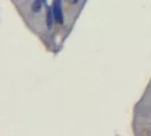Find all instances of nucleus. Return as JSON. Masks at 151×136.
Returning a JSON list of instances; mask_svg holds the SVG:
<instances>
[{"instance_id": "obj_1", "label": "nucleus", "mask_w": 151, "mask_h": 136, "mask_svg": "<svg viewBox=\"0 0 151 136\" xmlns=\"http://www.w3.org/2000/svg\"><path fill=\"white\" fill-rule=\"evenodd\" d=\"M53 16H55V21L59 24H63L64 22V16H63V10L60 6V0H56L53 4Z\"/></svg>"}, {"instance_id": "obj_2", "label": "nucleus", "mask_w": 151, "mask_h": 136, "mask_svg": "<svg viewBox=\"0 0 151 136\" xmlns=\"http://www.w3.org/2000/svg\"><path fill=\"white\" fill-rule=\"evenodd\" d=\"M42 1H45V0H34L33 6H32V9H33V11H34V13L40 11V9H41V5H42Z\"/></svg>"}, {"instance_id": "obj_3", "label": "nucleus", "mask_w": 151, "mask_h": 136, "mask_svg": "<svg viewBox=\"0 0 151 136\" xmlns=\"http://www.w3.org/2000/svg\"><path fill=\"white\" fill-rule=\"evenodd\" d=\"M53 21H55L53 10H52V9H50V10L48 11V21H47V23H48V26H49V27H51V25H52Z\"/></svg>"}, {"instance_id": "obj_4", "label": "nucleus", "mask_w": 151, "mask_h": 136, "mask_svg": "<svg viewBox=\"0 0 151 136\" xmlns=\"http://www.w3.org/2000/svg\"><path fill=\"white\" fill-rule=\"evenodd\" d=\"M70 1H72L73 4H76V2H77V0H70Z\"/></svg>"}]
</instances>
